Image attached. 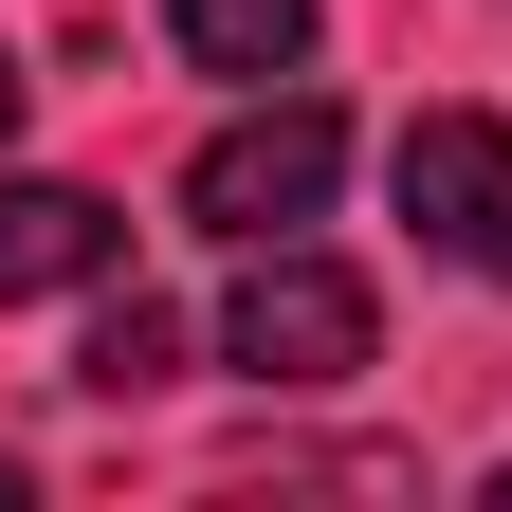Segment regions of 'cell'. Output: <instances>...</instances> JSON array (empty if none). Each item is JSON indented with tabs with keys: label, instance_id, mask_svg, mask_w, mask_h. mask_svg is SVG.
<instances>
[{
	"label": "cell",
	"instance_id": "cell-1",
	"mask_svg": "<svg viewBox=\"0 0 512 512\" xmlns=\"http://www.w3.org/2000/svg\"><path fill=\"white\" fill-rule=\"evenodd\" d=\"M330 183H348V110L330 92H256L220 147L183 165V220L256 256V238H311V220H330Z\"/></svg>",
	"mask_w": 512,
	"mask_h": 512
},
{
	"label": "cell",
	"instance_id": "cell-2",
	"mask_svg": "<svg viewBox=\"0 0 512 512\" xmlns=\"http://www.w3.org/2000/svg\"><path fill=\"white\" fill-rule=\"evenodd\" d=\"M220 348H238L256 384H348V366L384 348V311H366V275H348V256H311V238H256V256H238V311H220Z\"/></svg>",
	"mask_w": 512,
	"mask_h": 512
},
{
	"label": "cell",
	"instance_id": "cell-3",
	"mask_svg": "<svg viewBox=\"0 0 512 512\" xmlns=\"http://www.w3.org/2000/svg\"><path fill=\"white\" fill-rule=\"evenodd\" d=\"M384 183H403L421 256H458V275H512V128H494V110H421L403 147H384Z\"/></svg>",
	"mask_w": 512,
	"mask_h": 512
},
{
	"label": "cell",
	"instance_id": "cell-4",
	"mask_svg": "<svg viewBox=\"0 0 512 512\" xmlns=\"http://www.w3.org/2000/svg\"><path fill=\"white\" fill-rule=\"evenodd\" d=\"M110 256H128V220L92 202V183H19V165H0V311H19V293H92Z\"/></svg>",
	"mask_w": 512,
	"mask_h": 512
},
{
	"label": "cell",
	"instance_id": "cell-5",
	"mask_svg": "<svg viewBox=\"0 0 512 512\" xmlns=\"http://www.w3.org/2000/svg\"><path fill=\"white\" fill-rule=\"evenodd\" d=\"M183 74H238V92H293L311 74V0H165Z\"/></svg>",
	"mask_w": 512,
	"mask_h": 512
},
{
	"label": "cell",
	"instance_id": "cell-6",
	"mask_svg": "<svg viewBox=\"0 0 512 512\" xmlns=\"http://www.w3.org/2000/svg\"><path fill=\"white\" fill-rule=\"evenodd\" d=\"M74 384H92V403H147V384H183V311L110 293V311H92V348H74Z\"/></svg>",
	"mask_w": 512,
	"mask_h": 512
},
{
	"label": "cell",
	"instance_id": "cell-7",
	"mask_svg": "<svg viewBox=\"0 0 512 512\" xmlns=\"http://www.w3.org/2000/svg\"><path fill=\"white\" fill-rule=\"evenodd\" d=\"M19 92H37V74H19V55H0V147H19Z\"/></svg>",
	"mask_w": 512,
	"mask_h": 512
},
{
	"label": "cell",
	"instance_id": "cell-8",
	"mask_svg": "<svg viewBox=\"0 0 512 512\" xmlns=\"http://www.w3.org/2000/svg\"><path fill=\"white\" fill-rule=\"evenodd\" d=\"M494 512H512V458H494Z\"/></svg>",
	"mask_w": 512,
	"mask_h": 512
}]
</instances>
